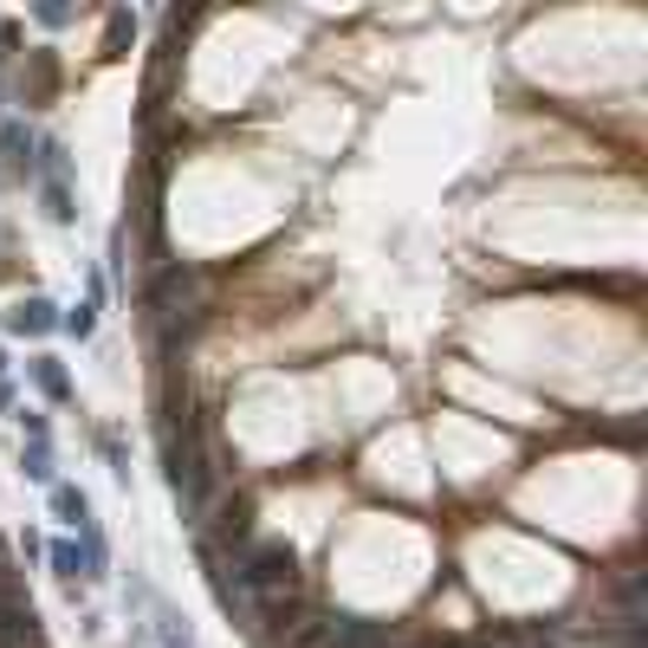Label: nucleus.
<instances>
[{"label": "nucleus", "instance_id": "f257e3e1", "mask_svg": "<svg viewBox=\"0 0 648 648\" xmlns=\"http://www.w3.org/2000/svg\"><path fill=\"white\" fill-rule=\"evenodd\" d=\"M240 590H247L253 604H272V597H299V558H292V545H286V538H267V545H253V551H247V565H240Z\"/></svg>", "mask_w": 648, "mask_h": 648}, {"label": "nucleus", "instance_id": "f03ea898", "mask_svg": "<svg viewBox=\"0 0 648 648\" xmlns=\"http://www.w3.org/2000/svg\"><path fill=\"white\" fill-rule=\"evenodd\" d=\"M189 292H195V272L182 267V260H176V267H162L150 279V306L156 311H182V299H189Z\"/></svg>", "mask_w": 648, "mask_h": 648}, {"label": "nucleus", "instance_id": "7ed1b4c3", "mask_svg": "<svg viewBox=\"0 0 648 648\" xmlns=\"http://www.w3.org/2000/svg\"><path fill=\"white\" fill-rule=\"evenodd\" d=\"M7 325H13L20 338H46V331L59 325V306H52V299H20V306L7 311Z\"/></svg>", "mask_w": 648, "mask_h": 648}, {"label": "nucleus", "instance_id": "20e7f679", "mask_svg": "<svg viewBox=\"0 0 648 648\" xmlns=\"http://www.w3.org/2000/svg\"><path fill=\"white\" fill-rule=\"evenodd\" d=\"M247 532H253V512H247V499H228V506H221V526H215V538H221V545H240Z\"/></svg>", "mask_w": 648, "mask_h": 648}, {"label": "nucleus", "instance_id": "39448f33", "mask_svg": "<svg viewBox=\"0 0 648 648\" xmlns=\"http://www.w3.org/2000/svg\"><path fill=\"white\" fill-rule=\"evenodd\" d=\"M33 382L52 396V402H72V377L59 370V357H39V363H33Z\"/></svg>", "mask_w": 648, "mask_h": 648}, {"label": "nucleus", "instance_id": "423d86ee", "mask_svg": "<svg viewBox=\"0 0 648 648\" xmlns=\"http://www.w3.org/2000/svg\"><path fill=\"white\" fill-rule=\"evenodd\" d=\"M52 512H59L66 526H84V519H91V499L78 494V487H52Z\"/></svg>", "mask_w": 648, "mask_h": 648}, {"label": "nucleus", "instance_id": "0eeeda50", "mask_svg": "<svg viewBox=\"0 0 648 648\" xmlns=\"http://www.w3.org/2000/svg\"><path fill=\"white\" fill-rule=\"evenodd\" d=\"M52 84H59V66H52V52H33V78H27V98L46 104L52 98Z\"/></svg>", "mask_w": 648, "mask_h": 648}, {"label": "nucleus", "instance_id": "6e6552de", "mask_svg": "<svg viewBox=\"0 0 648 648\" xmlns=\"http://www.w3.org/2000/svg\"><path fill=\"white\" fill-rule=\"evenodd\" d=\"M130 33H137V20H130L123 7H111V27H104V59H123V46H130Z\"/></svg>", "mask_w": 648, "mask_h": 648}, {"label": "nucleus", "instance_id": "1a4fd4ad", "mask_svg": "<svg viewBox=\"0 0 648 648\" xmlns=\"http://www.w3.org/2000/svg\"><path fill=\"white\" fill-rule=\"evenodd\" d=\"M33 20H39V27H72L78 0H33Z\"/></svg>", "mask_w": 648, "mask_h": 648}, {"label": "nucleus", "instance_id": "9d476101", "mask_svg": "<svg viewBox=\"0 0 648 648\" xmlns=\"http://www.w3.org/2000/svg\"><path fill=\"white\" fill-rule=\"evenodd\" d=\"M0 150H7V162H27V150H33L27 123H0Z\"/></svg>", "mask_w": 648, "mask_h": 648}, {"label": "nucleus", "instance_id": "9b49d317", "mask_svg": "<svg viewBox=\"0 0 648 648\" xmlns=\"http://www.w3.org/2000/svg\"><path fill=\"white\" fill-rule=\"evenodd\" d=\"M78 532H84V577H104V538H98V526L84 519Z\"/></svg>", "mask_w": 648, "mask_h": 648}, {"label": "nucleus", "instance_id": "f8f14e48", "mask_svg": "<svg viewBox=\"0 0 648 648\" xmlns=\"http://www.w3.org/2000/svg\"><path fill=\"white\" fill-rule=\"evenodd\" d=\"M46 215H52V221H72V215H78V208H72V195H66V182H59V176L46 182Z\"/></svg>", "mask_w": 648, "mask_h": 648}, {"label": "nucleus", "instance_id": "ddd939ff", "mask_svg": "<svg viewBox=\"0 0 648 648\" xmlns=\"http://www.w3.org/2000/svg\"><path fill=\"white\" fill-rule=\"evenodd\" d=\"M27 480L52 487V455H46V441H33V455H27Z\"/></svg>", "mask_w": 648, "mask_h": 648}, {"label": "nucleus", "instance_id": "4468645a", "mask_svg": "<svg viewBox=\"0 0 648 648\" xmlns=\"http://www.w3.org/2000/svg\"><path fill=\"white\" fill-rule=\"evenodd\" d=\"M46 558H52V571H59V577H78V571H84V565H78V545H52Z\"/></svg>", "mask_w": 648, "mask_h": 648}, {"label": "nucleus", "instance_id": "2eb2a0df", "mask_svg": "<svg viewBox=\"0 0 648 648\" xmlns=\"http://www.w3.org/2000/svg\"><path fill=\"white\" fill-rule=\"evenodd\" d=\"M91 325H98V299H91V306H78L72 318H66V331H72V338H91Z\"/></svg>", "mask_w": 648, "mask_h": 648}, {"label": "nucleus", "instance_id": "dca6fc26", "mask_svg": "<svg viewBox=\"0 0 648 648\" xmlns=\"http://www.w3.org/2000/svg\"><path fill=\"white\" fill-rule=\"evenodd\" d=\"M98 448H104V460H111L117 473L130 480V455H123V441H117V435H98Z\"/></svg>", "mask_w": 648, "mask_h": 648}, {"label": "nucleus", "instance_id": "f3484780", "mask_svg": "<svg viewBox=\"0 0 648 648\" xmlns=\"http://www.w3.org/2000/svg\"><path fill=\"white\" fill-rule=\"evenodd\" d=\"M39 156H46V176H66V150H59V143H46Z\"/></svg>", "mask_w": 648, "mask_h": 648}, {"label": "nucleus", "instance_id": "a211bd4d", "mask_svg": "<svg viewBox=\"0 0 648 648\" xmlns=\"http://www.w3.org/2000/svg\"><path fill=\"white\" fill-rule=\"evenodd\" d=\"M13 46H20V27H13V20H0V59H7Z\"/></svg>", "mask_w": 648, "mask_h": 648}]
</instances>
